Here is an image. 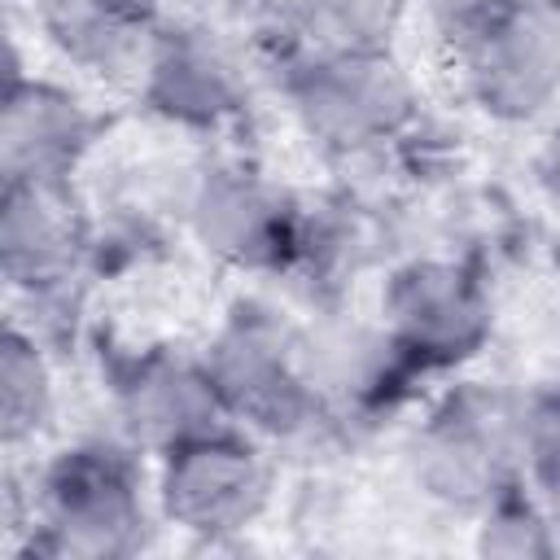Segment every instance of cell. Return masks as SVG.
Here are the masks:
<instances>
[{"label":"cell","instance_id":"obj_8","mask_svg":"<svg viewBox=\"0 0 560 560\" xmlns=\"http://www.w3.org/2000/svg\"><path fill=\"white\" fill-rule=\"evenodd\" d=\"M184 219L192 241L223 267L249 276H289L302 249L306 206L262 171L228 162L197 175Z\"/></svg>","mask_w":560,"mask_h":560},{"label":"cell","instance_id":"obj_16","mask_svg":"<svg viewBox=\"0 0 560 560\" xmlns=\"http://www.w3.org/2000/svg\"><path fill=\"white\" fill-rule=\"evenodd\" d=\"M477 551L512 556V560H547L560 551V525L542 508V499L525 481H516L477 512Z\"/></svg>","mask_w":560,"mask_h":560},{"label":"cell","instance_id":"obj_15","mask_svg":"<svg viewBox=\"0 0 560 560\" xmlns=\"http://www.w3.org/2000/svg\"><path fill=\"white\" fill-rule=\"evenodd\" d=\"M411 0H284L302 48L319 52H376L394 48Z\"/></svg>","mask_w":560,"mask_h":560},{"label":"cell","instance_id":"obj_11","mask_svg":"<svg viewBox=\"0 0 560 560\" xmlns=\"http://www.w3.org/2000/svg\"><path fill=\"white\" fill-rule=\"evenodd\" d=\"M136 74L144 109L179 131H223L249 96L236 52L197 22H158Z\"/></svg>","mask_w":560,"mask_h":560},{"label":"cell","instance_id":"obj_14","mask_svg":"<svg viewBox=\"0 0 560 560\" xmlns=\"http://www.w3.org/2000/svg\"><path fill=\"white\" fill-rule=\"evenodd\" d=\"M57 411V385L44 341L18 324L0 337V438L9 451L35 442Z\"/></svg>","mask_w":560,"mask_h":560},{"label":"cell","instance_id":"obj_9","mask_svg":"<svg viewBox=\"0 0 560 560\" xmlns=\"http://www.w3.org/2000/svg\"><path fill=\"white\" fill-rule=\"evenodd\" d=\"M105 389L122 438L153 455L206 429L232 424L206 368V354H188L179 346H131L114 354Z\"/></svg>","mask_w":560,"mask_h":560},{"label":"cell","instance_id":"obj_10","mask_svg":"<svg viewBox=\"0 0 560 560\" xmlns=\"http://www.w3.org/2000/svg\"><path fill=\"white\" fill-rule=\"evenodd\" d=\"M92 258V223L70 179L0 184V271L35 306L70 298Z\"/></svg>","mask_w":560,"mask_h":560},{"label":"cell","instance_id":"obj_18","mask_svg":"<svg viewBox=\"0 0 560 560\" xmlns=\"http://www.w3.org/2000/svg\"><path fill=\"white\" fill-rule=\"evenodd\" d=\"M83 13H96L114 26H127V31H153L158 18H162V0H66Z\"/></svg>","mask_w":560,"mask_h":560},{"label":"cell","instance_id":"obj_6","mask_svg":"<svg viewBox=\"0 0 560 560\" xmlns=\"http://www.w3.org/2000/svg\"><path fill=\"white\" fill-rule=\"evenodd\" d=\"M376 324L420 376H438L486 350L494 332V302L477 267L429 254L389 271Z\"/></svg>","mask_w":560,"mask_h":560},{"label":"cell","instance_id":"obj_12","mask_svg":"<svg viewBox=\"0 0 560 560\" xmlns=\"http://www.w3.org/2000/svg\"><path fill=\"white\" fill-rule=\"evenodd\" d=\"M101 140V114L52 79L18 70L9 57L0 101V184L70 179Z\"/></svg>","mask_w":560,"mask_h":560},{"label":"cell","instance_id":"obj_5","mask_svg":"<svg viewBox=\"0 0 560 560\" xmlns=\"http://www.w3.org/2000/svg\"><path fill=\"white\" fill-rule=\"evenodd\" d=\"M416 486L455 508L481 512L521 477V407L486 385H459L411 433Z\"/></svg>","mask_w":560,"mask_h":560},{"label":"cell","instance_id":"obj_2","mask_svg":"<svg viewBox=\"0 0 560 560\" xmlns=\"http://www.w3.org/2000/svg\"><path fill=\"white\" fill-rule=\"evenodd\" d=\"M280 92L324 153L354 158L411 131L420 92L394 48L376 52H319L302 48L280 66Z\"/></svg>","mask_w":560,"mask_h":560},{"label":"cell","instance_id":"obj_13","mask_svg":"<svg viewBox=\"0 0 560 560\" xmlns=\"http://www.w3.org/2000/svg\"><path fill=\"white\" fill-rule=\"evenodd\" d=\"M306 363L319 398V416L341 420H381L411 394L416 381H424L398 346L385 337V328L368 324H328L306 332Z\"/></svg>","mask_w":560,"mask_h":560},{"label":"cell","instance_id":"obj_20","mask_svg":"<svg viewBox=\"0 0 560 560\" xmlns=\"http://www.w3.org/2000/svg\"><path fill=\"white\" fill-rule=\"evenodd\" d=\"M241 4H262V0H241Z\"/></svg>","mask_w":560,"mask_h":560},{"label":"cell","instance_id":"obj_17","mask_svg":"<svg viewBox=\"0 0 560 560\" xmlns=\"http://www.w3.org/2000/svg\"><path fill=\"white\" fill-rule=\"evenodd\" d=\"M521 477L560 525V389L521 407Z\"/></svg>","mask_w":560,"mask_h":560},{"label":"cell","instance_id":"obj_3","mask_svg":"<svg viewBox=\"0 0 560 560\" xmlns=\"http://www.w3.org/2000/svg\"><path fill=\"white\" fill-rule=\"evenodd\" d=\"M451 44L472 105L494 122L521 127L560 105V9L547 0H472Z\"/></svg>","mask_w":560,"mask_h":560},{"label":"cell","instance_id":"obj_1","mask_svg":"<svg viewBox=\"0 0 560 560\" xmlns=\"http://www.w3.org/2000/svg\"><path fill=\"white\" fill-rule=\"evenodd\" d=\"M153 538V512L144 499L140 446L74 442L35 481L31 551L70 560H122Z\"/></svg>","mask_w":560,"mask_h":560},{"label":"cell","instance_id":"obj_19","mask_svg":"<svg viewBox=\"0 0 560 560\" xmlns=\"http://www.w3.org/2000/svg\"><path fill=\"white\" fill-rule=\"evenodd\" d=\"M538 175H542V184H547V192L556 197V206H560V127L551 131V140L542 144V158H538Z\"/></svg>","mask_w":560,"mask_h":560},{"label":"cell","instance_id":"obj_4","mask_svg":"<svg viewBox=\"0 0 560 560\" xmlns=\"http://www.w3.org/2000/svg\"><path fill=\"white\" fill-rule=\"evenodd\" d=\"M232 424L262 438H293L319 416L306 332L258 302H241L201 350Z\"/></svg>","mask_w":560,"mask_h":560},{"label":"cell","instance_id":"obj_7","mask_svg":"<svg viewBox=\"0 0 560 560\" xmlns=\"http://www.w3.org/2000/svg\"><path fill=\"white\" fill-rule=\"evenodd\" d=\"M153 499L166 525L223 542L245 534L271 499V464L249 429L219 424L158 455Z\"/></svg>","mask_w":560,"mask_h":560}]
</instances>
